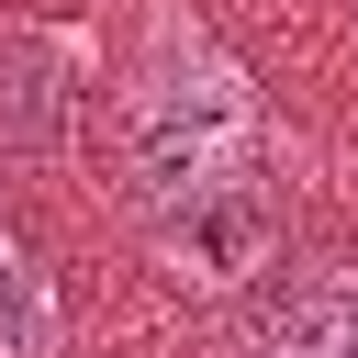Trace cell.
I'll return each instance as SVG.
<instances>
[{
  "mask_svg": "<svg viewBox=\"0 0 358 358\" xmlns=\"http://www.w3.org/2000/svg\"><path fill=\"white\" fill-rule=\"evenodd\" d=\"M78 123V45L11 22L0 34V157H56Z\"/></svg>",
  "mask_w": 358,
  "mask_h": 358,
  "instance_id": "3",
  "label": "cell"
},
{
  "mask_svg": "<svg viewBox=\"0 0 358 358\" xmlns=\"http://www.w3.org/2000/svg\"><path fill=\"white\" fill-rule=\"evenodd\" d=\"M123 190H134L157 280L201 302H235L268 280V246H280L268 112H257V78L213 45L190 0L145 11V56L123 90Z\"/></svg>",
  "mask_w": 358,
  "mask_h": 358,
  "instance_id": "1",
  "label": "cell"
},
{
  "mask_svg": "<svg viewBox=\"0 0 358 358\" xmlns=\"http://www.w3.org/2000/svg\"><path fill=\"white\" fill-rule=\"evenodd\" d=\"M67 347V313H56V268L34 246V224L0 201V358H56Z\"/></svg>",
  "mask_w": 358,
  "mask_h": 358,
  "instance_id": "4",
  "label": "cell"
},
{
  "mask_svg": "<svg viewBox=\"0 0 358 358\" xmlns=\"http://www.w3.org/2000/svg\"><path fill=\"white\" fill-rule=\"evenodd\" d=\"M224 358H358V257H302L257 280Z\"/></svg>",
  "mask_w": 358,
  "mask_h": 358,
  "instance_id": "2",
  "label": "cell"
}]
</instances>
